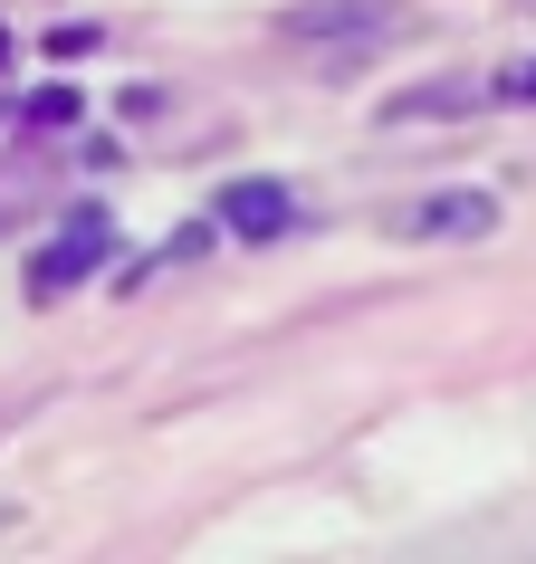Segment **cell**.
<instances>
[{"instance_id":"cell-1","label":"cell","mask_w":536,"mask_h":564,"mask_svg":"<svg viewBox=\"0 0 536 564\" xmlns=\"http://www.w3.org/2000/svg\"><path fill=\"white\" fill-rule=\"evenodd\" d=\"M106 259H116V220H106V210H77V220L30 259V297L49 306V297H67V288H87Z\"/></svg>"},{"instance_id":"cell-2","label":"cell","mask_w":536,"mask_h":564,"mask_svg":"<svg viewBox=\"0 0 536 564\" xmlns=\"http://www.w3.org/2000/svg\"><path fill=\"white\" fill-rule=\"evenodd\" d=\"M221 230H239V239H288V230H298L288 182H231V192H221Z\"/></svg>"},{"instance_id":"cell-7","label":"cell","mask_w":536,"mask_h":564,"mask_svg":"<svg viewBox=\"0 0 536 564\" xmlns=\"http://www.w3.org/2000/svg\"><path fill=\"white\" fill-rule=\"evenodd\" d=\"M0 67H10V30H0Z\"/></svg>"},{"instance_id":"cell-6","label":"cell","mask_w":536,"mask_h":564,"mask_svg":"<svg viewBox=\"0 0 536 564\" xmlns=\"http://www.w3.org/2000/svg\"><path fill=\"white\" fill-rule=\"evenodd\" d=\"M30 116H39V124H67V116H77V87H39Z\"/></svg>"},{"instance_id":"cell-5","label":"cell","mask_w":536,"mask_h":564,"mask_svg":"<svg viewBox=\"0 0 536 564\" xmlns=\"http://www.w3.org/2000/svg\"><path fill=\"white\" fill-rule=\"evenodd\" d=\"M489 106H536V58L499 67V77H489Z\"/></svg>"},{"instance_id":"cell-4","label":"cell","mask_w":536,"mask_h":564,"mask_svg":"<svg viewBox=\"0 0 536 564\" xmlns=\"http://www.w3.org/2000/svg\"><path fill=\"white\" fill-rule=\"evenodd\" d=\"M499 230V202L489 192H441V202L412 210V239H489Z\"/></svg>"},{"instance_id":"cell-3","label":"cell","mask_w":536,"mask_h":564,"mask_svg":"<svg viewBox=\"0 0 536 564\" xmlns=\"http://www.w3.org/2000/svg\"><path fill=\"white\" fill-rule=\"evenodd\" d=\"M393 30H403V10H384V0H307L288 20V39H393Z\"/></svg>"}]
</instances>
